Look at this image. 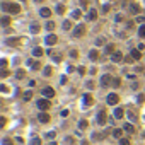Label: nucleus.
Returning a JSON list of instances; mask_svg holds the SVG:
<instances>
[{
  "instance_id": "nucleus-1",
  "label": "nucleus",
  "mask_w": 145,
  "mask_h": 145,
  "mask_svg": "<svg viewBox=\"0 0 145 145\" xmlns=\"http://www.w3.org/2000/svg\"><path fill=\"white\" fill-rule=\"evenodd\" d=\"M2 10L10 12V14H19V12H21V7H19V4H10V2H4V4H2Z\"/></svg>"
},
{
  "instance_id": "nucleus-2",
  "label": "nucleus",
  "mask_w": 145,
  "mask_h": 145,
  "mask_svg": "<svg viewBox=\"0 0 145 145\" xmlns=\"http://www.w3.org/2000/svg\"><path fill=\"white\" fill-rule=\"evenodd\" d=\"M96 121H97V125L99 126H104L108 121V116H106V111H99L97 113V118H96Z\"/></svg>"
},
{
  "instance_id": "nucleus-3",
  "label": "nucleus",
  "mask_w": 145,
  "mask_h": 145,
  "mask_svg": "<svg viewBox=\"0 0 145 145\" xmlns=\"http://www.w3.org/2000/svg\"><path fill=\"white\" fill-rule=\"evenodd\" d=\"M38 108L41 109V111H48V109L51 108V102L46 99V97H45V99H39L38 101Z\"/></svg>"
},
{
  "instance_id": "nucleus-4",
  "label": "nucleus",
  "mask_w": 145,
  "mask_h": 145,
  "mask_svg": "<svg viewBox=\"0 0 145 145\" xmlns=\"http://www.w3.org/2000/svg\"><path fill=\"white\" fill-rule=\"evenodd\" d=\"M84 33H85V26H84V24H78L77 28L72 31V36H73V38H80Z\"/></svg>"
},
{
  "instance_id": "nucleus-5",
  "label": "nucleus",
  "mask_w": 145,
  "mask_h": 145,
  "mask_svg": "<svg viewBox=\"0 0 145 145\" xmlns=\"http://www.w3.org/2000/svg\"><path fill=\"white\" fill-rule=\"evenodd\" d=\"M109 84H113V77L109 73H104V75L101 77V87H108Z\"/></svg>"
},
{
  "instance_id": "nucleus-6",
  "label": "nucleus",
  "mask_w": 145,
  "mask_h": 145,
  "mask_svg": "<svg viewBox=\"0 0 145 145\" xmlns=\"http://www.w3.org/2000/svg\"><path fill=\"white\" fill-rule=\"evenodd\" d=\"M118 101H120V96L114 94V92H113V94H109V96L106 97V102L109 104V106H114V104H118Z\"/></svg>"
},
{
  "instance_id": "nucleus-7",
  "label": "nucleus",
  "mask_w": 145,
  "mask_h": 145,
  "mask_svg": "<svg viewBox=\"0 0 145 145\" xmlns=\"http://www.w3.org/2000/svg\"><path fill=\"white\" fill-rule=\"evenodd\" d=\"M92 102H94V99H92V96H90V94H84V96H82V104H84L85 108L92 106Z\"/></svg>"
},
{
  "instance_id": "nucleus-8",
  "label": "nucleus",
  "mask_w": 145,
  "mask_h": 145,
  "mask_svg": "<svg viewBox=\"0 0 145 145\" xmlns=\"http://www.w3.org/2000/svg\"><path fill=\"white\" fill-rule=\"evenodd\" d=\"M41 94L45 96L46 99H50V97H53V96H55V89H51V87H45V89L41 90Z\"/></svg>"
},
{
  "instance_id": "nucleus-9",
  "label": "nucleus",
  "mask_w": 145,
  "mask_h": 145,
  "mask_svg": "<svg viewBox=\"0 0 145 145\" xmlns=\"http://www.w3.org/2000/svg\"><path fill=\"white\" fill-rule=\"evenodd\" d=\"M123 58H125V56H123L121 51H114V53L111 55V60L114 61V63H120V61H123Z\"/></svg>"
},
{
  "instance_id": "nucleus-10",
  "label": "nucleus",
  "mask_w": 145,
  "mask_h": 145,
  "mask_svg": "<svg viewBox=\"0 0 145 145\" xmlns=\"http://www.w3.org/2000/svg\"><path fill=\"white\" fill-rule=\"evenodd\" d=\"M45 43H46L48 46H53V45L56 43V36H55V34H48V36L45 38Z\"/></svg>"
},
{
  "instance_id": "nucleus-11",
  "label": "nucleus",
  "mask_w": 145,
  "mask_h": 145,
  "mask_svg": "<svg viewBox=\"0 0 145 145\" xmlns=\"http://www.w3.org/2000/svg\"><path fill=\"white\" fill-rule=\"evenodd\" d=\"M39 31H41V26H39L38 22H33L31 26H29V33L31 34H38Z\"/></svg>"
},
{
  "instance_id": "nucleus-12",
  "label": "nucleus",
  "mask_w": 145,
  "mask_h": 145,
  "mask_svg": "<svg viewBox=\"0 0 145 145\" xmlns=\"http://www.w3.org/2000/svg\"><path fill=\"white\" fill-rule=\"evenodd\" d=\"M38 120H39V121H41V123H48V121H50V114H48V113H45V111H43V113H39Z\"/></svg>"
},
{
  "instance_id": "nucleus-13",
  "label": "nucleus",
  "mask_w": 145,
  "mask_h": 145,
  "mask_svg": "<svg viewBox=\"0 0 145 145\" xmlns=\"http://www.w3.org/2000/svg\"><path fill=\"white\" fill-rule=\"evenodd\" d=\"M87 19H89V21H96V19H97V10H96V9H90V10L87 12Z\"/></svg>"
},
{
  "instance_id": "nucleus-14",
  "label": "nucleus",
  "mask_w": 145,
  "mask_h": 145,
  "mask_svg": "<svg viewBox=\"0 0 145 145\" xmlns=\"http://www.w3.org/2000/svg\"><path fill=\"white\" fill-rule=\"evenodd\" d=\"M39 16L41 17H50L51 16V10L48 7H41V10H39Z\"/></svg>"
},
{
  "instance_id": "nucleus-15",
  "label": "nucleus",
  "mask_w": 145,
  "mask_h": 145,
  "mask_svg": "<svg viewBox=\"0 0 145 145\" xmlns=\"http://www.w3.org/2000/svg\"><path fill=\"white\" fill-rule=\"evenodd\" d=\"M130 56H131L133 60H140V58H142V51H140V50H131Z\"/></svg>"
},
{
  "instance_id": "nucleus-16",
  "label": "nucleus",
  "mask_w": 145,
  "mask_h": 145,
  "mask_svg": "<svg viewBox=\"0 0 145 145\" xmlns=\"http://www.w3.org/2000/svg\"><path fill=\"white\" fill-rule=\"evenodd\" d=\"M123 130L128 131V133H135V126L131 125V123H125V125H123Z\"/></svg>"
},
{
  "instance_id": "nucleus-17",
  "label": "nucleus",
  "mask_w": 145,
  "mask_h": 145,
  "mask_svg": "<svg viewBox=\"0 0 145 145\" xmlns=\"http://www.w3.org/2000/svg\"><path fill=\"white\" fill-rule=\"evenodd\" d=\"M97 58H99V53H97V50H90V51H89V60H90V61H96Z\"/></svg>"
},
{
  "instance_id": "nucleus-18",
  "label": "nucleus",
  "mask_w": 145,
  "mask_h": 145,
  "mask_svg": "<svg viewBox=\"0 0 145 145\" xmlns=\"http://www.w3.org/2000/svg\"><path fill=\"white\" fill-rule=\"evenodd\" d=\"M123 114H125L123 108H116V109H114V118H116V120H121V118H123Z\"/></svg>"
},
{
  "instance_id": "nucleus-19",
  "label": "nucleus",
  "mask_w": 145,
  "mask_h": 145,
  "mask_svg": "<svg viewBox=\"0 0 145 145\" xmlns=\"http://www.w3.org/2000/svg\"><path fill=\"white\" fill-rule=\"evenodd\" d=\"M113 137H114V138H123V130L121 128H114L113 130Z\"/></svg>"
},
{
  "instance_id": "nucleus-20",
  "label": "nucleus",
  "mask_w": 145,
  "mask_h": 145,
  "mask_svg": "<svg viewBox=\"0 0 145 145\" xmlns=\"http://www.w3.org/2000/svg\"><path fill=\"white\" fill-rule=\"evenodd\" d=\"M96 46H102V45H106V38L104 36H99V38H96Z\"/></svg>"
},
{
  "instance_id": "nucleus-21",
  "label": "nucleus",
  "mask_w": 145,
  "mask_h": 145,
  "mask_svg": "<svg viewBox=\"0 0 145 145\" xmlns=\"http://www.w3.org/2000/svg\"><path fill=\"white\" fill-rule=\"evenodd\" d=\"M130 12H131V14H138V12H140V7L137 5V4H130Z\"/></svg>"
},
{
  "instance_id": "nucleus-22",
  "label": "nucleus",
  "mask_w": 145,
  "mask_h": 145,
  "mask_svg": "<svg viewBox=\"0 0 145 145\" xmlns=\"http://www.w3.org/2000/svg\"><path fill=\"white\" fill-rule=\"evenodd\" d=\"M43 53H45V51L41 50L39 46H36V48L33 50V55H34V56H38V58H39V56H43Z\"/></svg>"
},
{
  "instance_id": "nucleus-23",
  "label": "nucleus",
  "mask_w": 145,
  "mask_h": 145,
  "mask_svg": "<svg viewBox=\"0 0 145 145\" xmlns=\"http://www.w3.org/2000/svg\"><path fill=\"white\" fill-rule=\"evenodd\" d=\"M0 24H2V26H4V28H7V26H9V24H10V17H2V21H0Z\"/></svg>"
},
{
  "instance_id": "nucleus-24",
  "label": "nucleus",
  "mask_w": 145,
  "mask_h": 145,
  "mask_svg": "<svg viewBox=\"0 0 145 145\" xmlns=\"http://www.w3.org/2000/svg\"><path fill=\"white\" fill-rule=\"evenodd\" d=\"M126 114H128V120H130V123H135V121H137V114H135L133 111H128Z\"/></svg>"
},
{
  "instance_id": "nucleus-25",
  "label": "nucleus",
  "mask_w": 145,
  "mask_h": 145,
  "mask_svg": "<svg viewBox=\"0 0 145 145\" xmlns=\"http://www.w3.org/2000/svg\"><path fill=\"white\" fill-rule=\"evenodd\" d=\"M31 97H33V92H31V90H26V92L22 94V99L24 101H29Z\"/></svg>"
},
{
  "instance_id": "nucleus-26",
  "label": "nucleus",
  "mask_w": 145,
  "mask_h": 145,
  "mask_svg": "<svg viewBox=\"0 0 145 145\" xmlns=\"http://www.w3.org/2000/svg\"><path fill=\"white\" fill-rule=\"evenodd\" d=\"M80 16H82V10H80V9H75V10L72 12V17H73V19H78Z\"/></svg>"
},
{
  "instance_id": "nucleus-27",
  "label": "nucleus",
  "mask_w": 145,
  "mask_h": 145,
  "mask_svg": "<svg viewBox=\"0 0 145 145\" xmlns=\"http://www.w3.org/2000/svg\"><path fill=\"white\" fill-rule=\"evenodd\" d=\"M138 36L140 38H145V24H142L138 28Z\"/></svg>"
},
{
  "instance_id": "nucleus-28",
  "label": "nucleus",
  "mask_w": 145,
  "mask_h": 145,
  "mask_svg": "<svg viewBox=\"0 0 145 145\" xmlns=\"http://www.w3.org/2000/svg\"><path fill=\"white\" fill-rule=\"evenodd\" d=\"M120 85H121V78L114 77V78H113V87H116V89H118V87H120Z\"/></svg>"
},
{
  "instance_id": "nucleus-29",
  "label": "nucleus",
  "mask_w": 145,
  "mask_h": 145,
  "mask_svg": "<svg viewBox=\"0 0 145 145\" xmlns=\"http://www.w3.org/2000/svg\"><path fill=\"white\" fill-rule=\"evenodd\" d=\"M43 75H45V77H50L51 75V67H45L43 68Z\"/></svg>"
},
{
  "instance_id": "nucleus-30",
  "label": "nucleus",
  "mask_w": 145,
  "mask_h": 145,
  "mask_svg": "<svg viewBox=\"0 0 145 145\" xmlns=\"http://www.w3.org/2000/svg\"><path fill=\"white\" fill-rule=\"evenodd\" d=\"M29 145H41V138H38V137H34L31 142H29Z\"/></svg>"
},
{
  "instance_id": "nucleus-31",
  "label": "nucleus",
  "mask_w": 145,
  "mask_h": 145,
  "mask_svg": "<svg viewBox=\"0 0 145 145\" xmlns=\"http://www.w3.org/2000/svg\"><path fill=\"white\" fill-rule=\"evenodd\" d=\"M78 128L85 130V128H87V121H85V120H80V121H78Z\"/></svg>"
},
{
  "instance_id": "nucleus-32",
  "label": "nucleus",
  "mask_w": 145,
  "mask_h": 145,
  "mask_svg": "<svg viewBox=\"0 0 145 145\" xmlns=\"http://www.w3.org/2000/svg\"><path fill=\"white\" fill-rule=\"evenodd\" d=\"M63 29H65V31H70V29H72V24H70V21H63Z\"/></svg>"
},
{
  "instance_id": "nucleus-33",
  "label": "nucleus",
  "mask_w": 145,
  "mask_h": 145,
  "mask_svg": "<svg viewBox=\"0 0 145 145\" xmlns=\"http://www.w3.org/2000/svg\"><path fill=\"white\" fill-rule=\"evenodd\" d=\"M46 29H48V31H53V29H55V22H53V21H48V22H46Z\"/></svg>"
},
{
  "instance_id": "nucleus-34",
  "label": "nucleus",
  "mask_w": 145,
  "mask_h": 145,
  "mask_svg": "<svg viewBox=\"0 0 145 145\" xmlns=\"http://www.w3.org/2000/svg\"><path fill=\"white\" fill-rule=\"evenodd\" d=\"M109 4H104V5H102V9H101V12H102V14H108V12H109Z\"/></svg>"
},
{
  "instance_id": "nucleus-35",
  "label": "nucleus",
  "mask_w": 145,
  "mask_h": 145,
  "mask_svg": "<svg viewBox=\"0 0 145 145\" xmlns=\"http://www.w3.org/2000/svg\"><path fill=\"white\" fill-rule=\"evenodd\" d=\"M63 12H65V7H63V5H56V14H60V16H61Z\"/></svg>"
},
{
  "instance_id": "nucleus-36",
  "label": "nucleus",
  "mask_w": 145,
  "mask_h": 145,
  "mask_svg": "<svg viewBox=\"0 0 145 145\" xmlns=\"http://www.w3.org/2000/svg\"><path fill=\"white\" fill-rule=\"evenodd\" d=\"M24 75H26V73H24V70H17V72H16V77H17V78H24Z\"/></svg>"
},
{
  "instance_id": "nucleus-37",
  "label": "nucleus",
  "mask_w": 145,
  "mask_h": 145,
  "mask_svg": "<svg viewBox=\"0 0 145 145\" xmlns=\"http://www.w3.org/2000/svg\"><path fill=\"white\" fill-rule=\"evenodd\" d=\"M106 53H111V55H113V53H114V46H113V45H108L106 46Z\"/></svg>"
},
{
  "instance_id": "nucleus-38",
  "label": "nucleus",
  "mask_w": 145,
  "mask_h": 145,
  "mask_svg": "<svg viewBox=\"0 0 145 145\" xmlns=\"http://www.w3.org/2000/svg\"><path fill=\"white\" fill-rule=\"evenodd\" d=\"M120 145H130V140L128 138H120Z\"/></svg>"
},
{
  "instance_id": "nucleus-39",
  "label": "nucleus",
  "mask_w": 145,
  "mask_h": 145,
  "mask_svg": "<svg viewBox=\"0 0 145 145\" xmlns=\"http://www.w3.org/2000/svg\"><path fill=\"white\" fill-rule=\"evenodd\" d=\"M55 135H56L55 131H48V133H46V138H50V140H51V138H55Z\"/></svg>"
},
{
  "instance_id": "nucleus-40",
  "label": "nucleus",
  "mask_w": 145,
  "mask_h": 145,
  "mask_svg": "<svg viewBox=\"0 0 145 145\" xmlns=\"http://www.w3.org/2000/svg\"><path fill=\"white\" fill-rule=\"evenodd\" d=\"M39 67H41V65H39L38 61H34L33 65H31V68H33V70H39Z\"/></svg>"
},
{
  "instance_id": "nucleus-41",
  "label": "nucleus",
  "mask_w": 145,
  "mask_h": 145,
  "mask_svg": "<svg viewBox=\"0 0 145 145\" xmlns=\"http://www.w3.org/2000/svg\"><path fill=\"white\" fill-rule=\"evenodd\" d=\"M70 56H72V58H77V56H78V51L77 50H72V51H70Z\"/></svg>"
},
{
  "instance_id": "nucleus-42",
  "label": "nucleus",
  "mask_w": 145,
  "mask_h": 145,
  "mask_svg": "<svg viewBox=\"0 0 145 145\" xmlns=\"http://www.w3.org/2000/svg\"><path fill=\"white\" fill-rule=\"evenodd\" d=\"M65 143H68V145H73V138H72V137H67V138H65Z\"/></svg>"
},
{
  "instance_id": "nucleus-43",
  "label": "nucleus",
  "mask_w": 145,
  "mask_h": 145,
  "mask_svg": "<svg viewBox=\"0 0 145 145\" xmlns=\"http://www.w3.org/2000/svg\"><path fill=\"white\" fill-rule=\"evenodd\" d=\"M2 145H12L10 138H4V140H2Z\"/></svg>"
},
{
  "instance_id": "nucleus-44",
  "label": "nucleus",
  "mask_w": 145,
  "mask_h": 145,
  "mask_svg": "<svg viewBox=\"0 0 145 145\" xmlns=\"http://www.w3.org/2000/svg\"><path fill=\"white\" fill-rule=\"evenodd\" d=\"M114 21H116V22H121V21H123V16H121V14H116Z\"/></svg>"
},
{
  "instance_id": "nucleus-45",
  "label": "nucleus",
  "mask_w": 145,
  "mask_h": 145,
  "mask_svg": "<svg viewBox=\"0 0 145 145\" xmlns=\"http://www.w3.org/2000/svg\"><path fill=\"white\" fill-rule=\"evenodd\" d=\"M85 85H87V89H94V82H92V80H89Z\"/></svg>"
},
{
  "instance_id": "nucleus-46",
  "label": "nucleus",
  "mask_w": 145,
  "mask_h": 145,
  "mask_svg": "<svg viewBox=\"0 0 145 145\" xmlns=\"http://www.w3.org/2000/svg\"><path fill=\"white\" fill-rule=\"evenodd\" d=\"M60 114H61V118H67V116H68V109H63Z\"/></svg>"
},
{
  "instance_id": "nucleus-47",
  "label": "nucleus",
  "mask_w": 145,
  "mask_h": 145,
  "mask_svg": "<svg viewBox=\"0 0 145 145\" xmlns=\"http://www.w3.org/2000/svg\"><path fill=\"white\" fill-rule=\"evenodd\" d=\"M77 72L82 75V73H85V68H84V67H78V68H77Z\"/></svg>"
},
{
  "instance_id": "nucleus-48",
  "label": "nucleus",
  "mask_w": 145,
  "mask_h": 145,
  "mask_svg": "<svg viewBox=\"0 0 145 145\" xmlns=\"http://www.w3.org/2000/svg\"><path fill=\"white\" fill-rule=\"evenodd\" d=\"M0 75H2V77H7V75H9V72H7L5 68H2V73H0Z\"/></svg>"
},
{
  "instance_id": "nucleus-49",
  "label": "nucleus",
  "mask_w": 145,
  "mask_h": 145,
  "mask_svg": "<svg viewBox=\"0 0 145 145\" xmlns=\"http://www.w3.org/2000/svg\"><path fill=\"white\" fill-rule=\"evenodd\" d=\"M135 19H137V21H138V22L145 24V17H135Z\"/></svg>"
},
{
  "instance_id": "nucleus-50",
  "label": "nucleus",
  "mask_w": 145,
  "mask_h": 145,
  "mask_svg": "<svg viewBox=\"0 0 145 145\" xmlns=\"http://www.w3.org/2000/svg\"><path fill=\"white\" fill-rule=\"evenodd\" d=\"M5 121H7L5 118H0V126H5Z\"/></svg>"
},
{
  "instance_id": "nucleus-51",
  "label": "nucleus",
  "mask_w": 145,
  "mask_h": 145,
  "mask_svg": "<svg viewBox=\"0 0 145 145\" xmlns=\"http://www.w3.org/2000/svg\"><path fill=\"white\" fill-rule=\"evenodd\" d=\"M125 61H126V63H131V61H133V58H131V56H126V58H125Z\"/></svg>"
},
{
  "instance_id": "nucleus-52",
  "label": "nucleus",
  "mask_w": 145,
  "mask_h": 145,
  "mask_svg": "<svg viewBox=\"0 0 145 145\" xmlns=\"http://www.w3.org/2000/svg\"><path fill=\"white\" fill-rule=\"evenodd\" d=\"M0 65H2V68H5V65H7V61H5V60H0Z\"/></svg>"
},
{
  "instance_id": "nucleus-53",
  "label": "nucleus",
  "mask_w": 145,
  "mask_h": 145,
  "mask_svg": "<svg viewBox=\"0 0 145 145\" xmlns=\"http://www.w3.org/2000/svg\"><path fill=\"white\" fill-rule=\"evenodd\" d=\"M53 61L55 63H60V56H53Z\"/></svg>"
},
{
  "instance_id": "nucleus-54",
  "label": "nucleus",
  "mask_w": 145,
  "mask_h": 145,
  "mask_svg": "<svg viewBox=\"0 0 145 145\" xmlns=\"http://www.w3.org/2000/svg\"><path fill=\"white\" fill-rule=\"evenodd\" d=\"M0 90L2 92H7V85H0Z\"/></svg>"
},
{
  "instance_id": "nucleus-55",
  "label": "nucleus",
  "mask_w": 145,
  "mask_h": 145,
  "mask_svg": "<svg viewBox=\"0 0 145 145\" xmlns=\"http://www.w3.org/2000/svg\"><path fill=\"white\" fill-rule=\"evenodd\" d=\"M80 5H82V10H85V0H82V2H80Z\"/></svg>"
},
{
  "instance_id": "nucleus-56",
  "label": "nucleus",
  "mask_w": 145,
  "mask_h": 145,
  "mask_svg": "<svg viewBox=\"0 0 145 145\" xmlns=\"http://www.w3.org/2000/svg\"><path fill=\"white\" fill-rule=\"evenodd\" d=\"M34 2H38V4H39V2H43V0H34Z\"/></svg>"
},
{
  "instance_id": "nucleus-57",
  "label": "nucleus",
  "mask_w": 145,
  "mask_h": 145,
  "mask_svg": "<svg viewBox=\"0 0 145 145\" xmlns=\"http://www.w3.org/2000/svg\"><path fill=\"white\" fill-rule=\"evenodd\" d=\"M21 2H24V0H21Z\"/></svg>"
}]
</instances>
